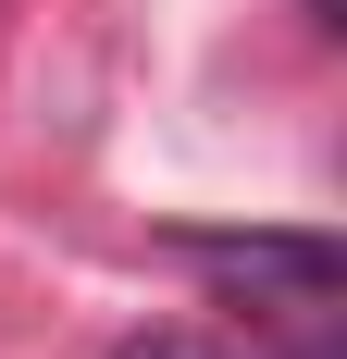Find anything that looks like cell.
I'll use <instances>...</instances> for the list:
<instances>
[{
    "label": "cell",
    "instance_id": "cell-2",
    "mask_svg": "<svg viewBox=\"0 0 347 359\" xmlns=\"http://www.w3.org/2000/svg\"><path fill=\"white\" fill-rule=\"evenodd\" d=\"M112 359H211L199 334H137V347H112Z\"/></svg>",
    "mask_w": 347,
    "mask_h": 359
},
{
    "label": "cell",
    "instance_id": "cell-1",
    "mask_svg": "<svg viewBox=\"0 0 347 359\" xmlns=\"http://www.w3.org/2000/svg\"><path fill=\"white\" fill-rule=\"evenodd\" d=\"M174 248L199 260L211 285H248V297H298V310H310V297H335V273H347V260L322 248V236H174Z\"/></svg>",
    "mask_w": 347,
    "mask_h": 359
}]
</instances>
